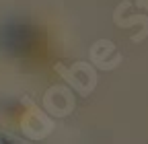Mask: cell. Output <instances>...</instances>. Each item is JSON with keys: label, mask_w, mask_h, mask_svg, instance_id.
<instances>
[{"label": "cell", "mask_w": 148, "mask_h": 144, "mask_svg": "<svg viewBox=\"0 0 148 144\" xmlns=\"http://www.w3.org/2000/svg\"><path fill=\"white\" fill-rule=\"evenodd\" d=\"M6 43L16 45L23 53H27L29 43H33V33L27 27H12V29L6 31Z\"/></svg>", "instance_id": "6da1fadb"}]
</instances>
